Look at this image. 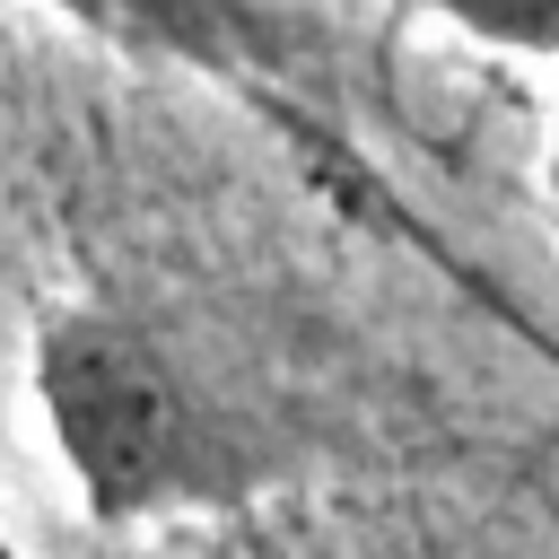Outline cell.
<instances>
[{
	"label": "cell",
	"mask_w": 559,
	"mask_h": 559,
	"mask_svg": "<svg viewBox=\"0 0 559 559\" xmlns=\"http://www.w3.org/2000/svg\"><path fill=\"white\" fill-rule=\"evenodd\" d=\"M26 393L87 524L148 533L253 498V428L218 411L201 367L122 297H61L35 314Z\"/></svg>",
	"instance_id": "1"
},
{
	"label": "cell",
	"mask_w": 559,
	"mask_h": 559,
	"mask_svg": "<svg viewBox=\"0 0 559 559\" xmlns=\"http://www.w3.org/2000/svg\"><path fill=\"white\" fill-rule=\"evenodd\" d=\"M105 52L157 61V70H201V79H253L288 70L297 35L271 0H44Z\"/></svg>",
	"instance_id": "2"
},
{
	"label": "cell",
	"mask_w": 559,
	"mask_h": 559,
	"mask_svg": "<svg viewBox=\"0 0 559 559\" xmlns=\"http://www.w3.org/2000/svg\"><path fill=\"white\" fill-rule=\"evenodd\" d=\"M428 17H445L454 35L515 52V61H559V0H419Z\"/></svg>",
	"instance_id": "3"
},
{
	"label": "cell",
	"mask_w": 559,
	"mask_h": 559,
	"mask_svg": "<svg viewBox=\"0 0 559 559\" xmlns=\"http://www.w3.org/2000/svg\"><path fill=\"white\" fill-rule=\"evenodd\" d=\"M542 192H550V210H559V122H550V148H542Z\"/></svg>",
	"instance_id": "4"
},
{
	"label": "cell",
	"mask_w": 559,
	"mask_h": 559,
	"mask_svg": "<svg viewBox=\"0 0 559 559\" xmlns=\"http://www.w3.org/2000/svg\"><path fill=\"white\" fill-rule=\"evenodd\" d=\"M0 559H26V550H17V542H9V524H0Z\"/></svg>",
	"instance_id": "5"
}]
</instances>
